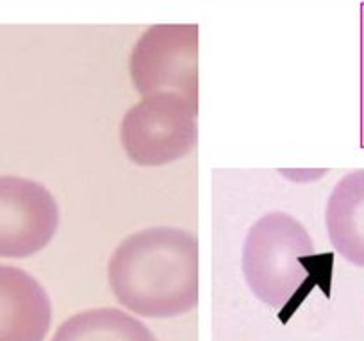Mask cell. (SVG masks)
<instances>
[{"label": "cell", "mask_w": 364, "mask_h": 341, "mask_svg": "<svg viewBox=\"0 0 364 341\" xmlns=\"http://www.w3.org/2000/svg\"><path fill=\"white\" fill-rule=\"evenodd\" d=\"M325 225L334 251L364 268V170L339 179L328 196Z\"/></svg>", "instance_id": "obj_7"}, {"label": "cell", "mask_w": 364, "mask_h": 341, "mask_svg": "<svg viewBox=\"0 0 364 341\" xmlns=\"http://www.w3.org/2000/svg\"><path fill=\"white\" fill-rule=\"evenodd\" d=\"M58 227V202L43 184L15 175L0 177V258L38 254Z\"/></svg>", "instance_id": "obj_5"}, {"label": "cell", "mask_w": 364, "mask_h": 341, "mask_svg": "<svg viewBox=\"0 0 364 341\" xmlns=\"http://www.w3.org/2000/svg\"><path fill=\"white\" fill-rule=\"evenodd\" d=\"M198 102L177 93H154L125 112L120 142L132 163L163 167L197 145Z\"/></svg>", "instance_id": "obj_3"}, {"label": "cell", "mask_w": 364, "mask_h": 341, "mask_svg": "<svg viewBox=\"0 0 364 341\" xmlns=\"http://www.w3.org/2000/svg\"><path fill=\"white\" fill-rule=\"evenodd\" d=\"M50 322L45 288L23 270L0 265V341H45Z\"/></svg>", "instance_id": "obj_6"}, {"label": "cell", "mask_w": 364, "mask_h": 341, "mask_svg": "<svg viewBox=\"0 0 364 341\" xmlns=\"http://www.w3.org/2000/svg\"><path fill=\"white\" fill-rule=\"evenodd\" d=\"M313 254V238L296 218L268 213L252 225L245 238V280L262 304L282 308L306 280L302 259Z\"/></svg>", "instance_id": "obj_2"}, {"label": "cell", "mask_w": 364, "mask_h": 341, "mask_svg": "<svg viewBox=\"0 0 364 341\" xmlns=\"http://www.w3.org/2000/svg\"><path fill=\"white\" fill-rule=\"evenodd\" d=\"M117 300L145 318H173L198 304V241L175 227H149L125 238L107 265Z\"/></svg>", "instance_id": "obj_1"}, {"label": "cell", "mask_w": 364, "mask_h": 341, "mask_svg": "<svg viewBox=\"0 0 364 341\" xmlns=\"http://www.w3.org/2000/svg\"><path fill=\"white\" fill-rule=\"evenodd\" d=\"M52 341H157L138 318L117 308H95L70 316Z\"/></svg>", "instance_id": "obj_8"}, {"label": "cell", "mask_w": 364, "mask_h": 341, "mask_svg": "<svg viewBox=\"0 0 364 341\" xmlns=\"http://www.w3.org/2000/svg\"><path fill=\"white\" fill-rule=\"evenodd\" d=\"M131 79L141 95L177 93L198 102V27L154 26L136 41Z\"/></svg>", "instance_id": "obj_4"}]
</instances>
